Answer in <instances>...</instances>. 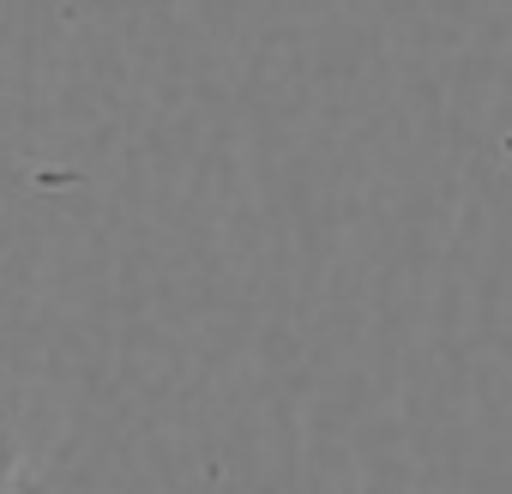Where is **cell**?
Masks as SVG:
<instances>
[{
	"label": "cell",
	"instance_id": "1",
	"mask_svg": "<svg viewBox=\"0 0 512 494\" xmlns=\"http://www.w3.org/2000/svg\"><path fill=\"white\" fill-rule=\"evenodd\" d=\"M0 494H31V488H25V476H19L13 446H0Z\"/></svg>",
	"mask_w": 512,
	"mask_h": 494
}]
</instances>
